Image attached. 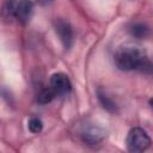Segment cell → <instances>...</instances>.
Returning a JSON list of instances; mask_svg holds the SVG:
<instances>
[{
  "label": "cell",
  "instance_id": "10",
  "mask_svg": "<svg viewBox=\"0 0 153 153\" xmlns=\"http://www.w3.org/2000/svg\"><path fill=\"white\" fill-rule=\"evenodd\" d=\"M27 128L31 133L33 134H37V133H41L42 129H43V123L42 121L38 118V117H31L27 122Z\"/></svg>",
  "mask_w": 153,
  "mask_h": 153
},
{
  "label": "cell",
  "instance_id": "7",
  "mask_svg": "<svg viewBox=\"0 0 153 153\" xmlns=\"http://www.w3.org/2000/svg\"><path fill=\"white\" fill-rule=\"evenodd\" d=\"M97 97H98L99 103L102 104V106H103L106 111H109V112H111V114L116 112L117 105H116V103L110 98V96L106 94L105 91H103L102 88H98V90H97Z\"/></svg>",
  "mask_w": 153,
  "mask_h": 153
},
{
  "label": "cell",
  "instance_id": "1",
  "mask_svg": "<svg viewBox=\"0 0 153 153\" xmlns=\"http://www.w3.org/2000/svg\"><path fill=\"white\" fill-rule=\"evenodd\" d=\"M114 62L121 71H149L151 61L145 50L134 45H124L117 49L114 55Z\"/></svg>",
  "mask_w": 153,
  "mask_h": 153
},
{
  "label": "cell",
  "instance_id": "8",
  "mask_svg": "<svg viewBox=\"0 0 153 153\" xmlns=\"http://www.w3.org/2000/svg\"><path fill=\"white\" fill-rule=\"evenodd\" d=\"M129 32L136 38H146L149 33V29L143 23H135L129 27Z\"/></svg>",
  "mask_w": 153,
  "mask_h": 153
},
{
  "label": "cell",
  "instance_id": "6",
  "mask_svg": "<svg viewBox=\"0 0 153 153\" xmlns=\"http://www.w3.org/2000/svg\"><path fill=\"white\" fill-rule=\"evenodd\" d=\"M54 27H55V32L59 36L63 47L66 49H69L73 44V38H74V33H73V29H72L71 24L68 22H66L65 19L59 18L54 22Z\"/></svg>",
  "mask_w": 153,
  "mask_h": 153
},
{
  "label": "cell",
  "instance_id": "3",
  "mask_svg": "<svg viewBox=\"0 0 153 153\" xmlns=\"http://www.w3.org/2000/svg\"><path fill=\"white\" fill-rule=\"evenodd\" d=\"M76 134L84 143L88 146H94L100 143L105 139L106 129L92 121H85L78 126Z\"/></svg>",
  "mask_w": 153,
  "mask_h": 153
},
{
  "label": "cell",
  "instance_id": "4",
  "mask_svg": "<svg viewBox=\"0 0 153 153\" xmlns=\"http://www.w3.org/2000/svg\"><path fill=\"white\" fill-rule=\"evenodd\" d=\"M128 153H145L151 146V137L140 127L131 128L126 140Z\"/></svg>",
  "mask_w": 153,
  "mask_h": 153
},
{
  "label": "cell",
  "instance_id": "5",
  "mask_svg": "<svg viewBox=\"0 0 153 153\" xmlns=\"http://www.w3.org/2000/svg\"><path fill=\"white\" fill-rule=\"evenodd\" d=\"M48 86L50 87V90L54 92V94L56 97L67 94L72 90L71 80H69V78L65 73H54L50 76Z\"/></svg>",
  "mask_w": 153,
  "mask_h": 153
},
{
  "label": "cell",
  "instance_id": "2",
  "mask_svg": "<svg viewBox=\"0 0 153 153\" xmlns=\"http://www.w3.org/2000/svg\"><path fill=\"white\" fill-rule=\"evenodd\" d=\"M35 4L31 1H7L0 10L1 18L6 22H18L19 24H26L33 11Z\"/></svg>",
  "mask_w": 153,
  "mask_h": 153
},
{
  "label": "cell",
  "instance_id": "9",
  "mask_svg": "<svg viewBox=\"0 0 153 153\" xmlns=\"http://www.w3.org/2000/svg\"><path fill=\"white\" fill-rule=\"evenodd\" d=\"M55 97H56V96H55L54 92L50 90V87L47 86V87H43V88L37 93L36 100H37V103H39V104H48V103H50Z\"/></svg>",
  "mask_w": 153,
  "mask_h": 153
}]
</instances>
